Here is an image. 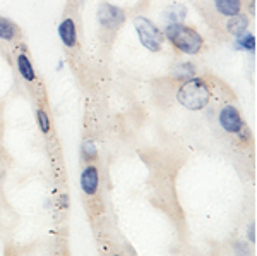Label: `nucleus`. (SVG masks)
I'll use <instances>...</instances> for the list:
<instances>
[{"mask_svg": "<svg viewBox=\"0 0 257 256\" xmlns=\"http://www.w3.org/2000/svg\"><path fill=\"white\" fill-rule=\"evenodd\" d=\"M215 7L221 16L231 17L240 12L242 3L240 0H215Z\"/></svg>", "mask_w": 257, "mask_h": 256, "instance_id": "10", "label": "nucleus"}, {"mask_svg": "<svg viewBox=\"0 0 257 256\" xmlns=\"http://www.w3.org/2000/svg\"><path fill=\"white\" fill-rule=\"evenodd\" d=\"M237 48L247 50V52H256V37L252 33H244L237 37Z\"/></svg>", "mask_w": 257, "mask_h": 256, "instance_id": "12", "label": "nucleus"}, {"mask_svg": "<svg viewBox=\"0 0 257 256\" xmlns=\"http://www.w3.org/2000/svg\"><path fill=\"white\" fill-rule=\"evenodd\" d=\"M134 26L139 35V40L143 43V46H146L149 52H160L165 37L161 35V31L151 23L146 17H136L134 19Z\"/></svg>", "mask_w": 257, "mask_h": 256, "instance_id": "3", "label": "nucleus"}, {"mask_svg": "<svg viewBox=\"0 0 257 256\" xmlns=\"http://www.w3.org/2000/svg\"><path fill=\"white\" fill-rule=\"evenodd\" d=\"M177 98L182 103L185 109L189 110H201L204 109L209 103V98H211V93H209V88L202 79L192 78L187 79L182 86L177 91Z\"/></svg>", "mask_w": 257, "mask_h": 256, "instance_id": "2", "label": "nucleus"}, {"mask_svg": "<svg viewBox=\"0 0 257 256\" xmlns=\"http://www.w3.org/2000/svg\"><path fill=\"white\" fill-rule=\"evenodd\" d=\"M98 17H100V23L103 24V28H108V30H115L124 23V12L110 3H103L100 7Z\"/></svg>", "mask_w": 257, "mask_h": 256, "instance_id": "5", "label": "nucleus"}, {"mask_svg": "<svg viewBox=\"0 0 257 256\" xmlns=\"http://www.w3.org/2000/svg\"><path fill=\"white\" fill-rule=\"evenodd\" d=\"M168 42L175 46L179 52L189 53V55H195L202 50L204 45V40H202L201 33L195 31L194 28L185 26V24L180 23H172L166 26L165 31Z\"/></svg>", "mask_w": 257, "mask_h": 256, "instance_id": "1", "label": "nucleus"}, {"mask_svg": "<svg viewBox=\"0 0 257 256\" xmlns=\"http://www.w3.org/2000/svg\"><path fill=\"white\" fill-rule=\"evenodd\" d=\"M100 187V171L96 165H88L81 174V189L84 191V194L93 196L98 193Z\"/></svg>", "mask_w": 257, "mask_h": 256, "instance_id": "6", "label": "nucleus"}, {"mask_svg": "<svg viewBox=\"0 0 257 256\" xmlns=\"http://www.w3.org/2000/svg\"><path fill=\"white\" fill-rule=\"evenodd\" d=\"M36 119H38V126H39V129H41L43 134H48L50 132V117H48V114H46V110L39 109L38 112H36Z\"/></svg>", "mask_w": 257, "mask_h": 256, "instance_id": "14", "label": "nucleus"}, {"mask_svg": "<svg viewBox=\"0 0 257 256\" xmlns=\"http://www.w3.org/2000/svg\"><path fill=\"white\" fill-rule=\"evenodd\" d=\"M16 64H17V71H19L21 78L28 83H33L36 79V73H35V67H33V62L31 59L26 55V53H19L16 59Z\"/></svg>", "mask_w": 257, "mask_h": 256, "instance_id": "8", "label": "nucleus"}, {"mask_svg": "<svg viewBox=\"0 0 257 256\" xmlns=\"http://www.w3.org/2000/svg\"><path fill=\"white\" fill-rule=\"evenodd\" d=\"M218 121H220V126H221L226 132H230V134H240L245 129L244 119H242L240 112L235 109L233 105L223 107V109L220 110Z\"/></svg>", "mask_w": 257, "mask_h": 256, "instance_id": "4", "label": "nucleus"}, {"mask_svg": "<svg viewBox=\"0 0 257 256\" xmlns=\"http://www.w3.org/2000/svg\"><path fill=\"white\" fill-rule=\"evenodd\" d=\"M59 37L67 48H74L77 45V28L72 17H65L59 26Z\"/></svg>", "mask_w": 257, "mask_h": 256, "instance_id": "7", "label": "nucleus"}, {"mask_svg": "<svg viewBox=\"0 0 257 256\" xmlns=\"http://www.w3.org/2000/svg\"><path fill=\"white\" fill-rule=\"evenodd\" d=\"M17 33H19V30L12 21L0 17V38L5 40V42H12L17 38Z\"/></svg>", "mask_w": 257, "mask_h": 256, "instance_id": "11", "label": "nucleus"}, {"mask_svg": "<svg viewBox=\"0 0 257 256\" xmlns=\"http://www.w3.org/2000/svg\"><path fill=\"white\" fill-rule=\"evenodd\" d=\"M247 28H249V19L245 16H242L240 12L231 16L226 23L228 33L233 35V37H240V35H244L245 31H247Z\"/></svg>", "mask_w": 257, "mask_h": 256, "instance_id": "9", "label": "nucleus"}, {"mask_svg": "<svg viewBox=\"0 0 257 256\" xmlns=\"http://www.w3.org/2000/svg\"><path fill=\"white\" fill-rule=\"evenodd\" d=\"M82 155H84L86 160H95L98 155V148L93 139H84L82 143Z\"/></svg>", "mask_w": 257, "mask_h": 256, "instance_id": "13", "label": "nucleus"}]
</instances>
